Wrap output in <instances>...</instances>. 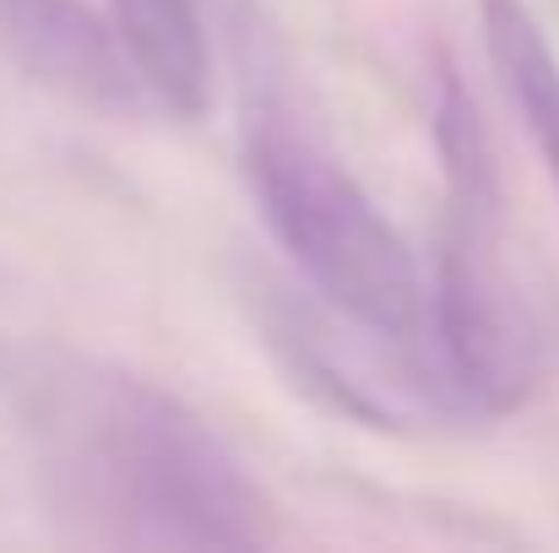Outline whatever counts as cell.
Wrapping results in <instances>:
<instances>
[{
    "label": "cell",
    "instance_id": "4",
    "mask_svg": "<svg viewBox=\"0 0 559 553\" xmlns=\"http://www.w3.org/2000/svg\"><path fill=\"white\" fill-rule=\"evenodd\" d=\"M0 49L38 87L93 115H136L153 98L120 27L87 0H0Z\"/></svg>",
    "mask_w": 559,
    "mask_h": 553
},
{
    "label": "cell",
    "instance_id": "5",
    "mask_svg": "<svg viewBox=\"0 0 559 553\" xmlns=\"http://www.w3.org/2000/svg\"><path fill=\"white\" fill-rule=\"evenodd\" d=\"M109 11L147 93L169 115L201 120L212 109V38L201 0H109Z\"/></svg>",
    "mask_w": 559,
    "mask_h": 553
},
{
    "label": "cell",
    "instance_id": "6",
    "mask_svg": "<svg viewBox=\"0 0 559 553\" xmlns=\"http://www.w3.org/2000/svg\"><path fill=\"white\" fill-rule=\"evenodd\" d=\"M484 44L500 71V87L511 93L527 136L544 153V169L559 184V60L538 27V16L522 0H484Z\"/></svg>",
    "mask_w": 559,
    "mask_h": 553
},
{
    "label": "cell",
    "instance_id": "3",
    "mask_svg": "<svg viewBox=\"0 0 559 553\" xmlns=\"http://www.w3.org/2000/svg\"><path fill=\"white\" fill-rule=\"evenodd\" d=\"M239 142L250 190L310 288L370 337L418 348L429 293L402 233L272 76H250Z\"/></svg>",
    "mask_w": 559,
    "mask_h": 553
},
{
    "label": "cell",
    "instance_id": "1",
    "mask_svg": "<svg viewBox=\"0 0 559 553\" xmlns=\"http://www.w3.org/2000/svg\"><path fill=\"white\" fill-rule=\"evenodd\" d=\"M33 472L60 521L120 549H261L266 500L228 440L164 385L38 359L16 385Z\"/></svg>",
    "mask_w": 559,
    "mask_h": 553
},
{
    "label": "cell",
    "instance_id": "2",
    "mask_svg": "<svg viewBox=\"0 0 559 553\" xmlns=\"http://www.w3.org/2000/svg\"><path fill=\"white\" fill-rule=\"evenodd\" d=\"M435 153L445 175V228L429 288V326L445 380L462 407L506 418L549 374V321L527 288L506 223V190L495 142L462 71L440 60L435 87Z\"/></svg>",
    "mask_w": 559,
    "mask_h": 553
}]
</instances>
